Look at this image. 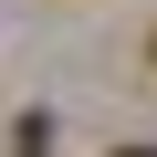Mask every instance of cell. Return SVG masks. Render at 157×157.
<instances>
[{
	"label": "cell",
	"mask_w": 157,
	"mask_h": 157,
	"mask_svg": "<svg viewBox=\"0 0 157 157\" xmlns=\"http://www.w3.org/2000/svg\"><path fill=\"white\" fill-rule=\"evenodd\" d=\"M115 157H157V147H115Z\"/></svg>",
	"instance_id": "obj_1"
}]
</instances>
